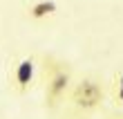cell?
Returning <instances> with one entry per match:
<instances>
[{
  "mask_svg": "<svg viewBox=\"0 0 123 119\" xmlns=\"http://www.w3.org/2000/svg\"><path fill=\"white\" fill-rule=\"evenodd\" d=\"M72 103H74L76 108H81V110H94V108H98L101 103H103V88L98 85V81H94V79H83V81H78V83L74 85V90H72Z\"/></svg>",
  "mask_w": 123,
  "mask_h": 119,
  "instance_id": "obj_1",
  "label": "cell"
},
{
  "mask_svg": "<svg viewBox=\"0 0 123 119\" xmlns=\"http://www.w3.org/2000/svg\"><path fill=\"white\" fill-rule=\"evenodd\" d=\"M56 11H58V5H56L54 0H34V2L27 7V16L31 20H36V23L52 18Z\"/></svg>",
  "mask_w": 123,
  "mask_h": 119,
  "instance_id": "obj_4",
  "label": "cell"
},
{
  "mask_svg": "<svg viewBox=\"0 0 123 119\" xmlns=\"http://www.w3.org/2000/svg\"><path fill=\"white\" fill-rule=\"evenodd\" d=\"M34 58L31 56H25L20 58V61L13 65V88H16L18 92H27L34 83Z\"/></svg>",
  "mask_w": 123,
  "mask_h": 119,
  "instance_id": "obj_3",
  "label": "cell"
},
{
  "mask_svg": "<svg viewBox=\"0 0 123 119\" xmlns=\"http://www.w3.org/2000/svg\"><path fill=\"white\" fill-rule=\"evenodd\" d=\"M69 81H72V74L69 70H65V68H56L54 74L49 77L47 81V88H45V99H47V106H56L65 92H67V88H69Z\"/></svg>",
  "mask_w": 123,
  "mask_h": 119,
  "instance_id": "obj_2",
  "label": "cell"
},
{
  "mask_svg": "<svg viewBox=\"0 0 123 119\" xmlns=\"http://www.w3.org/2000/svg\"><path fill=\"white\" fill-rule=\"evenodd\" d=\"M117 103H123V72L117 74Z\"/></svg>",
  "mask_w": 123,
  "mask_h": 119,
  "instance_id": "obj_5",
  "label": "cell"
}]
</instances>
